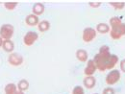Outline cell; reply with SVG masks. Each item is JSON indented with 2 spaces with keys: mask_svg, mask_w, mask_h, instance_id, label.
I'll return each mask as SVG.
<instances>
[{
  "mask_svg": "<svg viewBox=\"0 0 125 94\" xmlns=\"http://www.w3.org/2000/svg\"><path fill=\"white\" fill-rule=\"evenodd\" d=\"M14 26L12 24H3L0 27V38L3 39H11L14 36Z\"/></svg>",
  "mask_w": 125,
  "mask_h": 94,
  "instance_id": "obj_3",
  "label": "cell"
},
{
  "mask_svg": "<svg viewBox=\"0 0 125 94\" xmlns=\"http://www.w3.org/2000/svg\"><path fill=\"white\" fill-rule=\"evenodd\" d=\"M2 48L4 49L5 52L12 53L14 51V49H15V44H14V42L11 39H4Z\"/></svg>",
  "mask_w": 125,
  "mask_h": 94,
  "instance_id": "obj_12",
  "label": "cell"
},
{
  "mask_svg": "<svg viewBox=\"0 0 125 94\" xmlns=\"http://www.w3.org/2000/svg\"><path fill=\"white\" fill-rule=\"evenodd\" d=\"M96 32L100 34H107L110 32V26L106 23H98L96 26Z\"/></svg>",
  "mask_w": 125,
  "mask_h": 94,
  "instance_id": "obj_16",
  "label": "cell"
},
{
  "mask_svg": "<svg viewBox=\"0 0 125 94\" xmlns=\"http://www.w3.org/2000/svg\"><path fill=\"white\" fill-rule=\"evenodd\" d=\"M120 72L116 69H114L112 71H110V73L106 77V83L109 85H113L115 84H116L119 80H120Z\"/></svg>",
  "mask_w": 125,
  "mask_h": 94,
  "instance_id": "obj_4",
  "label": "cell"
},
{
  "mask_svg": "<svg viewBox=\"0 0 125 94\" xmlns=\"http://www.w3.org/2000/svg\"><path fill=\"white\" fill-rule=\"evenodd\" d=\"M44 13V5L42 3H36L34 6H33V14L35 16H41Z\"/></svg>",
  "mask_w": 125,
  "mask_h": 94,
  "instance_id": "obj_11",
  "label": "cell"
},
{
  "mask_svg": "<svg viewBox=\"0 0 125 94\" xmlns=\"http://www.w3.org/2000/svg\"><path fill=\"white\" fill-rule=\"evenodd\" d=\"M8 62L10 64L14 65V66H19L23 63V58L20 54L17 53H11L9 58H8Z\"/></svg>",
  "mask_w": 125,
  "mask_h": 94,
  "instance_id": "obj_7",
  "label": "cell"
},
{
  "mask_svg": "<svg viewBox=\"0 0 125 94\" xmlns=\"http://www.w3.org/2000/svg\"><path fill=\"white\" fill-rule=\"evenodd\" d=\"M29 88V82L27 81V80H25V79H23V80H20L19 82H18V84H17V89L19 90V91H26L27 89Z\"/></svg>",
  "mask_w": 125,
  "mask_h": 94,
  "instance_id": "obj_17",
  "label": "cell"
},
{
  "mask_svg": "<svg viewBox=\"0 0 125 94\" xmlns=\"http://www.w3.org/2000/svg\"><path fill=\"white\" fill-rule=\"evenodd\" d=\"M17 4L18 3L16 2V1H14V2H5L4 3V7H5V9H7L9 11H13L16 8Z\"/></svg>",
  "mask_w": 125,
  "mask_h": 94,
  "instance_id": "obj_19",
  "label": "cell"
},
{
  "mask_svg": "<svg viewBox=\"0 0 125 94\" xmlns=\"http://www.w3.org/2000/svg\"><path fill=\"white\" fill-rule=\"evenodd\" d=\"M118 63V57L115 54H112L110 57L109 61H108V64H107V69H113Z\"/></svg>",
  "mask_w": 125,
  "mask_h": 94,
  "instance_id": "obj_14",
  "label": "cell"
},
{
  "mask_svg": "<svg viewBox=\"0 0 125 94\" xmlns=\"http://www.w3.org/2000/svg\"><path fill=\"white\" fill-rule=\"evenodd\" d=\"M110 35L113 39H119L121 37L125 36V23L121 22L119 24L111 26Z\"/></svg>",
  "mask_w": 125,
  "mask_h": 94,
  "instance_id": "obj_2",
  "label": "cell"
},
{
  "mask_svg": "<svg viewBox=\"0 0 125 94\" xmlns=\"http://www.w3.org/2000/svg\"><path fill=\"white\" fill-rule=\"evenodd\" d=\"M89 4H90L91 7L97 8V7H99V6L101 5V2H89Z\"/></svg>",
  "mask_w": 125,
  "mask_h": 94,
  "instance_id": "obj_23",
  "label": "cell"
},
{
  "mask_svg": "<svg viewBox=\"0 0 125 94\" xmlns=\"http://www.w3.org/2000/svg\"><path fill=\"white\" fill-rule=\"evenodd\" d=\"M111 52H110V47L108 45H103L100 47L99 52L94 56V63L96 65V68L99 71H105L107 70V64L111 57Z\"/></svg>",
  "mask_w": 125,
  "mask_h": 94,
  "instance_id": "obj_1",
  "label": "cell"
},
{
  "mask_svg": "<svg viewBox=\"0 0 125 94\" xmlns=\"http://www.w3.org/2000/svg\"><path fill=\"white\" fill-rule=\"evenodd\" d=\"M96 65L94 63V60H89L88 61V63H87V66L84 70V73L86 76H93L95 71H96Z\"/></svg>",
  "mask_w": 125,
  "mask_h": 94,
  "instance_id": "obj_8",
  "label": "cell"
},
{
  "mask_svg": "<svg viewBox=\"0 0 125 94\" xmlns=\"http://www.w3.org/2000/svg\"><path fill=\"white\" fill-rule=\"evenodd\" d=\"M3 41H4V39L2 38H0V47H2V45H3Z\"/></svg>",
  "mask_w": 125,
  "mask_h": 94,
  "instance_id": "obj_25",
  "label": "cell"
},
{
  "mask_svg": "<svg viewBox=\"0 0 125 94\" xmlns=\"http://www.w3.org/2000/svg\"><path fill=\"white\" fill-rule=\"evenodd\" d=\"M120 69L122 72L125 73V59H123L121 62H120Z\"/></svg>",
  "mask_w": 125,
  "mask_h": 94,
  "instance_id": "obj_24",
  "label": "cell"
},
{
  "mask_svg": "<svg viewBox=\"0 0 125 94\" xmlns=\"http://www.w3.org/2000/svg\"><path fill=\"white\" fill-rule=\"evenodd\" d=\"M94 94H98V93H94Z\"/></svg>",
  "mask_w": 125,
  "mask_h": 94,
  "instance_id": "obj_27",
  "label": "cell"
},
{
  "mask_svg": "<svg viewBox=\"0 0 125 94\" xmlns=\"http://www.w3.org/2000/svg\"><path fill=\"white\" fill-rule=\"evenodd\" d=\"M38 38H39V35L36 32L29 31L25 34V36L23 38V42H24L25 45L31 46V45H33L37 41Z\"/></svg>",
  "mask_w": 125,
  "mask_h": 94,
  "instance_id": "obj_5",
  "label": "cell"
},
{
  "mask_svg": "<svg viewBox=\"0 0 125 94\" xmlns=\"http://www.w3.org/2000/svg\"><path fill=\"white\" fill-rule=\"evenodd\" d=\"M16 94H24V92H23V91H19V90H17V92H16Z\"/></svg>",
  "mask_w": 125,
  "mask_h": 94,
  "instance_id": "obj_26",
  "label": "cell"
},
{
  "mask_svg": "<svg viewBox=\"0 0 125 94\" xmlns=\"http://www.w3.org/2000/svg\"><path fill=\"white\" fill-rule=\"evenodd\" d=\"M96 37V30H94V28L88 27L85 28L83 31V40L85 42H91L92 40H94Z\"/></svg>",
  "mask_w": 125,
  "mask_h": 94,
  "instance_id": "obj_6",
  "label": "cell"
},
{
  "mask_svg": "<svg viewBox=\"0 0 125 94\" xmlns=\"http://www.w3.org/2000/svg\"><path fill=\"white\" fill-rule=\"evenodd\" d=\"M83 84H84L85 87L91 89V88H94V85H96V80L93 76H87L83 80Z\"/></svg>",
  "mask_w": 125,
  "mask_h": 94,
  "instance_id": "obj_10",
  "label": "cell"
},
{
  "mask_svg": "<svg viewBox=\"0 0 125 94\" xmlns=\"http://www.w3.org/2000/svg\"><path fill=\"white\" fill-rule=\"evenodd\" d=\"M17 92V85L15 84H8L5 86V94H16Z\"/></svg>",
  "mask_w": 125,
  "mask_h": 94,
  "instance_id": "obj_18",
  "label": "cell"
},
{
  "mask_svg": "<svg viewBox=\"0 0 125 94\" xmlns=\"http://www.w3.org/2000/svg\"><path fill=\"white\" fill-rule=\"evenodd\" d=\"M72 94H85L84 88L80 85H76L72 90Z\"/></svg>",
  "mask_w": 125,
  "mask_h": 94,
  "instance_id": "obj_21",
  "label": "cell"
},
{
  "mask_svg": "<svg viewBox=\"0 0 125 94\" xmlns=\"http://www.w3.org/2000/svg\"><path fill=\"white\" fill-rule=\"evenodd\" d=\"M38 29L39 31L42 32V33H44V32L48 31L50 29V22L47 21V20H42L41 21L39 24H38Z\"/></svg>",
  "mask_w": 125,
  "mask_h": 94,
  "instance_id": "obj_15",
  "label": "cell"
},
{
  "mask_svg": "<svg viewBox=\"0 0 125 94\" xmlns=\"http://www.w3.org/2000/svg\"><path fill=\"white\" fill-rule=\"evenodd\" d=\"M25 23L28 26H36V25H38L40 23L39 22V16H35L34 14H31V15L27 16L26 18H25Z\"/></svg>",
  "mask_w": 125,
  "mask_h": 94,
  "instance_id": "obj_9",
  "label": "cell"
},
{
  "mask_svg": "<svg viewBox=\"0 0 125 94\" xmlns=\"http://www.w3.org/2000/svg\"><path fill=\"white\" fill-rule=\"evenodd\" d=\"M76 58L77 60L84 63V62H87L88 60V52L84 49H79L76 51Z\"/></svg>",
  "mask_w": 125,
  "mask_h": 94,
  "instance_id": "obj_13",
  "label": "cell"
},
{
  "mask_svg": "<svg viewBox=\"0 0 125 94\" xmlns=\"http://www.w3.org/2000/svg\"><path fill=\"white\" fill-rule=\"evenodd\" d=\"M103 94H115V92L113 87H106L103 90Z\"/></svg>",
  "mask_w": 125,
  "mask_h": 94,
  "instance_id": "obj_22",
  "label": "cell"
},
{
  "mask_svg": "<svg viewBox=\"0 0 125 94\" xmlns=\"http://www.w3.org/2000/svg\"><path fill=\"white\" fill-rule=\"evenodd\" d=\"M110 5L115 10H122L125 7V2H110Z\"/></svg>",
  "mask_w": 125,
  "mask_h": 94,
  "instance_id": "obj_20",
  "label": "cell"
}]
</instances>
